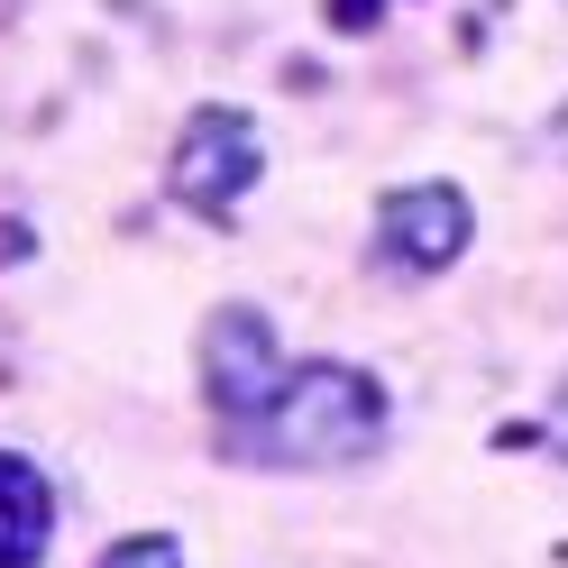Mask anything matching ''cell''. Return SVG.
<instances>
[{
	"mask_svg": "<svg viewBox=\"0 0 568 568\" xmlns=\"http://www.w3.org/2000/svg\"><path fill=\"white\" fill-rule=\"evenodd\" d=\"M221 449L239 458V468H358V458L385 449V385L367 367H348V358H312L275 385V404L266 413H247L221 432Z\"/></svg>",
	"mask_w": 568,
	"mask_h": 568,
	"instance_id": "1",
	"label": "cell"
},
{
	"mask_svg": "<svg viewBox=\"0 0 568 568\" xmlns=\"http://www.w3.org/2000/svg\"><path fill=\"white\" fill-rule=\"evenodd\" d=\"M257 174H266V138H257V120L230 111V101H202V111L184 120V138H174L165 193L184 202L193 221L230 230V221H239V202L257 193Z\"/></svg>",
	"mask_w": 568,
	"mask_h": 568,
	"instance_id": "2",
	"label": "cell"
},
{
	"mask_svg": "<svg viewBox=\"0 0 568 568\" xmlns=\"http://www.w3.org/2000/svg\"><path fill=\"white\" fill-rule=\"evenodd\" d=\"M202 404H211V432H230V422H247V413H266L275 404V385L294 376L284 367V339H275V322L257 303H221L202 322Z\"/></svg>",
	"mask_w": 568,
	"mask_h": 568,
	"instance_id": "3",
	"label": "cell"
},
{
	"mask_svg": "<svg viewBox=\"0 0 568 568\" xmlns=\"http://www.w3.org/2000/svg\"><path fill=\"white\" fill-rule=\"evenodd\" d=\"M477 239V211L458 184H395L376 202V266L385 275H449Z\"/></svg>",
	"mask_w": 568,
	"mask_h": 568,
	"instance_id": "4",
	"label": "cell"
},
{
	"mask_svg": "<svg viewBox=\"0 0 568 568\" xmlns=\"http://www.w3.org/2000/svg\"><path fill=\"white\" fill-rule=\"evenodd\" d=\"M55 550V477L28 449H0V568H47Z\"/></svg>",
	"mask_w": 568,
	"mask_h": 568,
	"instance_id": "5",
	"label": "cell"
},
{
	"mask_svg": "<svg viewBox=\"0 0 568 568\" xmlns=\"http://www.w3.org/2000/svg\"><path fill=\"white\" fill-rule=\"evenodd\" d=\"M92 568H193V559H184V541H174V531H129V541H111Z\"/></svg>",
	"mask_w": 568,
	"mask_h": 568,
	"instance_id": "6",
	"label": "cell"
}]
</instances>
